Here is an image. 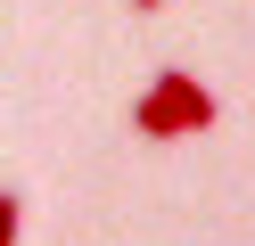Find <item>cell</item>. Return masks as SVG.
<instances>
[{"label":"cell","mask_w":255,"mask_h":246,"mask_svg":"<svg viewBox=\"0 0 255 246\" xmlns=\"http://www.w3.org/2000/svg\"><path fill=\"white\" fill-rule=\"evenodd\" d=\"M214 115H222L214 90H206L189 66H165V74L132 98V131H140V140H181V131H206Z\"/></svg>","instance_id":"obj_1"},{"label":"cell","mask_w":255,"mask_h":246,"mask_svg":"<svg viewBox=\"0 0 255 246\" xmlns=\"http://www.w3.org/2000/svg\"><path fill=\"white\" fill-rule=\"evenodd\" d=\"M17 238H25V197L8 189V197H0V246H17Z\"/></svg>","instance_id":"obj_2"},{"label":"cell","mask_w":255,"mask_h":246,"mask_svg":"<svg viewBox=\"0 0 255 246\" xmlns=\"http://www.w3.org/2000/svg\"><path fill=\"white\" fill-rule=\"evenodd\" d=\"M132 8H165V0H132Z\"/></svg>","instance_id":"obj_3"}]
</instances>
